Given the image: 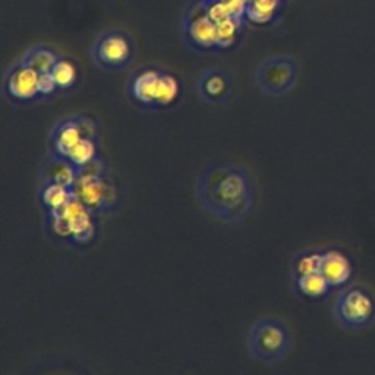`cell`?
I'll use <instances>...</instances> for the list:
<instances>
[{
  "instance_id": "1",
  "label": "cell",
  "mask_w": 375,
  "mask_h": 375,
  "mask_svg": "<svg viewBox=\"0 0 375 375\" xmlns=\"http://www.w3.org/2000/svg\"><path fill=\"white\" fill-rule=\"evenodd\" d=\"M195 197L215 220L242 223L249 219L256 205V186L245 167L217 162L201 169L195 179Z\"/></svg>"
},
{
  "instance_id": "2",
  "label": "cell",
  "mask_w": 375,
  "mask_h": 375,
  "mask_svg": "<svg viewBox=\"0 0 375 375\" xmlns=\"http://www.w3.org/2000/svg\"><path fill=\"white\" fill-rule=\"evenodd\" d=\"M247 347L252 359L260 364H280L292 350V334L283 320L264 317L249 327Z\"/></svg>"
},
{
  "instance_id": "3",
  "label": "cell",
  "mask_w": 375,
  "mask_h": 375,
  "mask_svg": "<svg viewBox=\"0 0 375 375\" xmlns=\"http://www.w3.org/2000/svg\"><path fill=\"white\" fill-rule=\"evenodd\" d=\"M137 55V44L128 31L112 28L95 37L91 46L93 62L107 74L131 68Z\"/></svg>"
},
{
  "instance_id": "4",
  "label": "cell",
  "mask_w": 375,
  "mask_h": 375,
  "mask_svg": "<svg viewBox=\"0 0 375 375\" xmlns=\"http://www.w3.org/2000/svg\"><path fill=\"white\" fill-rule=\"evenodd\" d=\"M334 321L350 331L367 330L375 321V296L365 286L343 289L333 305Z\"/></svg>"
},
{
  "instance_id": "5",
  "label": "cell",
  "mask_w": 375,
  "mask_h": 375,
  "mask_svg": "<svg viewBox=\"0 0 375 375\" xmlns=\"http://www.w3.org/2000/svg\"><path fill=\"white\" fill-rule=\"evenodd\" d=\"M299 75V64L292 56L271 55L261 60L253 78L261 93L279 99L296 87Z\"/></svg>"
},
{
  "instance_id": "6",
  "label": "cell",
  "mask_w": 375,
  "mask_h": 375,
  "mask_svg": "<svg viewBox=\"0 0 375 375\" xmlns=\"http://www.w3.org/2000/svg\"><path fill=\"white\" fill-rule=\"evenodd\" d=\"M94 217L95 214L75 197L62 210L48 214L53 231L59 238L81 245L87 244L94 238Z\"/></svg>"
},
{
  "instance_id": "7",
  "label": "cell",
  "mask_w": 375,
  "mask_h": 375,
  "mask_svg": "<svg viewBox=\"0 0 375 375\" xmlns=\"http://www.w3.org/2000/svg\"><path fill=\"white\" fill-rule=\"evenodd\" d=\"M93 164L82 169L74 186V195L94 214L110 213L116 205V189L103 177L102 172L91 171Z\"/></svg>"
},
{
  "instance_id": "8",
  "label": "cell",
  "mask_w": 375,
  "mask_h": 375,
  "mask_svg": "<svg viewBox=\"0 0 375 375\" xmlns=\"http://www.w3.org/2000/svg\"><path fill=\"white\" fill-rule=\"evenodd\" d=\"M184 40L189 48L198 53L219 52L215 43V23L205 14L200 0L186 10L182 21Z\"/></svg>"
},
{
  "instance_id": "9",
  "label": "cell",
  "mask_w": 375,
  "mask_h": 375,
  "mask_svg": "<svg viewBox=\"0 0 375 375\" xmlns=\"http://www.w3.org/2000/svg\"><path fill=\"white\" fill-rule=\"evenodd\" d=\"M40 74L22 62L10 66L3 78V95L17 106H28L41 100Z\"/></svg>"
},
{
  "instance_id": "10",
  "label": "cell",
  "mask_w": 375,
  "mask_h": 375,
  "mask_svg": "<svg viewBox=\"0 0 375 375\" xmlns=\"http://www.w3.org/2000/svg\"><path fill=\"white\" fill-rule=\"evenodd\" d=\"M86 137L95 138L94 122L84 116L65 117L53 126L50 132V148L52 153L68 159L72 148Z\"/></svg>"
},
{
  "instance_id": "11",
  "label": "cell",
  "mask_w": 375,
  "mask_h": 375,
  "mask_svg": "<svg viewBox=\"0 0 375 375\" xmlns=\"http://www.w3.org/2000/svg\"><path fill=\"white\" fill-rule=\"evenodd\" d=\"M198 97L211 106H222L231 100L233 79L227 70L214 66L202 70L197 79Z\"/></svg>"
},
{
  "instance_id": "12",
  "label": "cell",
  "mask_w": 375,
  "mask_h": 375,
  "mask_svg": "<svg viewBox=\"0 0 375 375\" xmlns=\"http://www.w3.org/2000/svg\"><path fill=\"white\" fill-rule=\"evenodd\" d=\"M160 74H162V70L159 69L147 68V69L138 70L137 74L131 78L128 84L129 95L138 106L153 110L157 87H159Z\"/></svg>"
},
{
  "instance_id": "13",
  "label": "cell",
  "mask_w": 375,
  "mask_h": 375,
  "mask_svg": "<svg viewBox=\"0 0 375 375\" xmlns=\"http://www.w3.org/2000/svg\"><path fill=\"white\" fill-rule=\"evenodd\" d=\"M321 274L327 279L333 289L342 287L352 279V262H350V260L342 251L329 249L323 252Z\"/></svg>"
},
{
  "instance_id": "14",
  "label": "cell",
  "mask_w": 375,
  "mask_h": 375,
  "mask_svg": "<svg viewBox=\"0 0 375 375\" xmlns=\"http://www.w3.org/2000/svg\"><path fill=\"white\" fill-rule=\"evenodd\" d=\"M44 167L46 171L43 173V182H55L72 188L79 175V171L74 164L65 157H60L55 153L48 157Z\"/></svg>"
},
{
  "instance_id": "15",
  "label": "cell",
  "mask_w": 375,
  "mask_h": 375,
  "mask_svg": "<svg viewBox=\"0 0 375 375\" xmlns=\"http://www.w3.org/2000/svg\"><path fill=\"white\" fill-rule=\"evenodd\" d=\"M180 95H182V84H180V79L175 74H172V72L162 70L153 110L160 112L172 108L177 104Z\"/></svg>"
},
{
  "instance_id": "16",
  "label": "cell",
  "mask_w": 375,
  "mask_h": 375,
  "mask_svg": "<svg viewBox=\"0 0 375 375\" xmlns=\"http://www.w3.org/2000/svg\"><path fill=\"white\" fill-rule=\"evenodd\" d=\"M285 0H247L245 19L256 26H270L280 17Z\"/></svg>"
},
{
  "instance_id": "17",
  "label": "cell",
  "mask_w": 375,
  "mask_h": 375,
  "mask_svg": "<svg viewBox=\"0 0 375 375\" xmlns=\"http://www.w3.org/2000/svg\"><path fill=\"white\" fill-rule=\"evenodd\" d=\"M74 197V189L69 186L55 182H43L39 193V201L43 210L47 211V214H50L62 210Z\"/></svg>"
},
{
  "instance_id": "18",
  "label": "cell",
  "mask_w": 375,
  "mask_h": 375,
  "mask_svg": "<svg viewBox=\"0 0 375 375\" xmlns=\"http://www.w3.org/2000/svg\"><path fill=\"white\" fill-rule=\"evenodd\" d=\"M62 57L53 47L46 44H37L30 47L28 50L22 55L19 62L30 66L39 74H46V72H52L53 66L57 60Z\"/></svg>"
},
{
  "instance_id": "19",
  "label": "cell",
  "mask_w": 375,
  "mask_h": 375,
  "mask_svg": "<svg viewBox=\"0 0 375 375\" xmlns=\"http://www.w3.org/2000/svg\"><path fill=\"white\" fill-rule=\"evenodd\" d=\"M52 75L56 81L59 93H66L78 86L79 72L77 65L66 57H60L52 69Z\"/></svg>"
},
{
  "instance_id": "20",
  "label": "cell",
  "mask_w": 375,
  "mask_h": 375,
  "mask_svg": "<svg viewBox=\"0 0 375 375\" xmlns=\"http://www.w3.org/2000/svg\"><path fill=\"white\" fill-rule=\"evenodd\" d=\"M296 287L299 292L309 299H320L331 292V286L321 273H312L296 277Z\"/></svg>"
},
{
  "instance_id": "21",
  "label": "cell",
  "mask_w": 375,
  "mask_h": 375,
  "mask_svg": "<svg viewBox=\"0 0 375 375\" xmlns=\"http://www.w3.org/2000/svg\"><path fill=\"white\" fill-rule=\"evenodd\" d=\"M244 23V21H239L236 18H227L215 23V43L219 52L229 50L236 44Z\"/></svg>"
},
{
  "instance_id": "22",
  "label": "cell",
  "mask_w": 375,
  "mask_h": 375,
  "mask_svg": "<svg viewBox=\"0 0 375 375\" xmlns=\"http://www.w3.org/2000/svg\"><path fill=\"white\" fill-rule=\"evenodd\" d=\"M97 153H99V150H97L95 138L86 137L72 148L68 155V160L81 172L82 169L91 166L97 160Z\"/></svg>"
},
{
  "instance_id": "23",
  "label": "cell",
  "mask_w": 375,
  "mask_h": 375,
  "mask_svg": "<svg viewBox=\"0 0 375 375\" xmlns=\"http://www.w3.org/2000/svg\"><path fill=\"white\" fill-rule=\"evenodd\" d=\"M323 252H307L295 260L294 270L295 276H305L312 273H321Z\"/></svg>"
},
{
  "instance_id": "24",
  "label": "cell",
  "mask_w": 375,
  "mask_h": 375,
  "mask_svg": "<svg viewBox=\"0 0 375 375\" xmlns=\"http://www.w3.org/2000/svg\"><path fill=\"white\" fill-rule=\"evenodd\" d=\"M39 90H40V95L41 100L43 99H48V97H53L59 93L56 81L52 75V72H46V74H40L39 78Z\"/></svg>"
},
{
  "instance_id": "25",
  "label": "cell",
  "mask_w": 375,
  "mask_h": 375,
  "mask_svg": "<svg viewBox=\"0 0 375 375\" xmlns=\"http://www.w3.org/2000/svg\"><path fill=\"white\" fill-rule=\"evenodd\" d=\"M222 2L226 6V9L229 10V14H231L232 18L247 22V19H245L247 0H222Z\"/></svg>"
}]
</instances>
